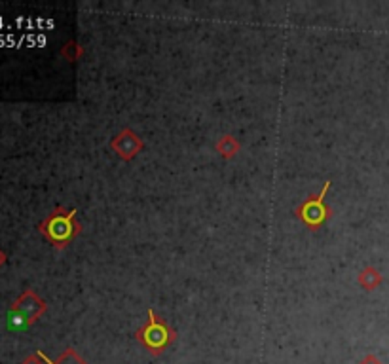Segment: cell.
<instances>
[{
	"instance_id": "6da1fadb",
	"label": "cell",
	"mask_w": 389,
	"mask_h": 364,
	"mask_svg": "<svg viewBox=\"0 0 389 364\" xmlns=\"http://www.w3.org/2000/svg\"><path fill=\"white\" fill-rule=\"evenodd\" d=\"M44 309H46V304L38 296L33 294L31 290H25L8 313V324L13 330L27 329L29 324H33L36 319L40 317Z\"/></svg>"
},
{
	"instance_id": "7a4b0ae2",
	"label": "cell",
	"mask_w": 389,
	"mask_h": 364,
	"mask_svg": "<svg viewBox=\"0 0 389 364\" xmlns=\"http://www.w3.org/2000/svg\"><path fill=\"white\" fill-rule=\"evenodd\" d=\"M72 220H75V211L63 213L61 209H57V211H53V213L42 222L40 231L53 243V245H55V247H63V245H67V241H70L72 236L76 233V226Z\"/></svg>"
},
{
	"instance_id": "3957f363",
	"label": "cell",
	"mask_w": 389,
	"mask_h": 364,
	"mask_svg": "<svg viewBox=\"0 0 389 364\" xmlns=\"http://www.w3.org/2000/svg\"><path fill=\"white\" fill-rule=\"evenodd\" d=\"M150 315V321L146 324L145 329L139 330L137 338L141 340V343L152 353V355H160V353L165 349V347L175 340V332L169 329L168 324L160 323L154 313H148Z\"/></svg>"
},
{
	"instance_id": "277c9868",
	"label": "cell",
	"mask_w": 389,
	"mask_h": 364,
	"mask_svg": "<svg viewBox=\"0 0 389 364\" xmlns=\"http://www.w3.org/2000/svg\"><path fill=\"white\" fill-rule=\"evenodd\" d=\"M327 188H329V182L325 184L323 194H321L319 197H312V199H308V202L300 207V219H302L308 226H312V228L319 226L327 216V207L323 205V196H325Z\"/></svg>"
},
{
	"instance_id": "5b68a950",
	"label": "cell",
	"mask_w": 389,
	"mask_h": 364,
	"mask_svg": "<svg viewBox=\"0 0 389 364\" xmlns=\"http://www.w3.org/2000/svg\"><path fill=\"white\" fill-rule=\"evenodd\" d=\"M23 364H84V363H82V358L78 357L75 351H67L59 357V360H50V358L44 357L42 353H36V355L27 358Z\"/></svg>"
},
{
	"instance_id": "8992f818",
	"label": "cell",
	"mask_w": 389,
	"mask_h": 364,
	"mask_svg": "<svg viewBox=\"0 0 389 364\" xmlns=\"http://www.w3.org/2000/svg\"><path fill=\"white\" fill-rule=\"evenodd\" d=\"M359 283L365 287L366 290H374L378 285L382 283V275L376 268H366L365 272L359 275Z\"/></svg>"
},
{
	"instance_id": "52a82bcc",
	"label": "cell",
	"mask_w": 389,
	"mask_h": 364,
	"mask_svg": "<svg viewBox=\"0 0 389 364\" xmlns=\"http://www.w3.org/2000/svg\"><path fill=\"white\" fill-rule=\"evenodd\" d=\"M359 364H383V363L378 357H374V355H366Z\"/></svg>"
},
{
	"instance_id": "ba28073f",
	"label": "cell",
	"mask_w": 389,
	"mask_h": 364,
	"mask_svg": "<svg viewBox=\"0 0 389 364\" xmlns=\"http://www.w3.org/2000/svg\"><path fill=\"white\" fill-rule=\"evenodd\" d=\"M4 262H6V255H4V253H2V250H0V266H2V264H4Z\"/></svg>"
}]
</instances>
